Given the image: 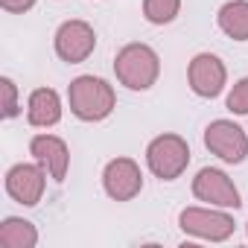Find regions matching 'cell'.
I'll return each mask as SVG.
<instances>
[{"mask_svg": "<svg viewBox=\"0 0 248 248\" xmlns=\"http://www.w3.org/2000/svg\"><path fill=\"white\" fill-rule=\"evenodd\" d=\"M67 99H70V111L85 123L105 120L117 105L114 88L99 76H76L67 88Z\"/></svg>", "mask_w": 248, "mask_h": 248, "instance_id": "6da1fadb", "label": "cell"}, {"mask_svg": "<svg viewBox=\"0 0 248 248\" xmlns=\"http://www.w3.org/2000/svg\"><path fill=\"white\" fill-rule=\"evenodd\" d=\"M114 73L120 85H126L132 91H146L155 85L161 73V59L149 44H126L114 59Z\"/></svg>", "mask_w": 248, "mask_h": 248, "instance_id": "7a4b0ae2", "label": "cell"}, {"mask_svg": "<svg viewBox=\"0 0 248 248\" xmlns=\"http://www.w3.org/2000/svg\"><path fill=\"white\" fill-rule=\"evenodd\" d=\"M146 164L161 181H175L190 164V146L178 135H161L149 143Z\"/></svg>", "mask_w": 248, "mask_h": 248, "instance_id": "3957f363", "label": "cell"}, {"mask_svg": "<svg viewBox=\"0 0 248 248\" xmlns=\"http://www.w3.org/2000/svg\"><path fill=\"white\" fill-rule=\"evenodd\" d=\"M204 146L225 164H242L248 158V135L231 120H213L204 129Z\"/></svg>", "mask_w": 248, "mask_h": 248, "instance_id": "277c9868", "label": "cell"}, {"mask_svg": "<svg viewBox=\"0 0 248 248\" xmlns=\"http://www.w3.org/2000/svg\"><path fill=\"white\" fill-rule=\"evenodd\" d=\"M178 225L184 233L199 236V239H210V242H222L233 233V219L228 213L219 210H207V207H187L178 216Z\"/></svg>", "mask_w": 248, "mask_h": 248, "instance_id": "5b68a950", "label": "cell"}, {"mask_svg": "<svg viewBox=\"0 0 248 248\" xmlns=\"http://www.w3.org/2000/svg\"><path fill=\"white\" fill-rule=\"evenodd\" d=\"M93 47H96V32L85 21H64L56 30V53L67 64L85 62L93 53Z\"/></svg>", "mask_w": 248, "mask_h": 248, "instance_id": "8992f818", "label": "cell"}, {"mask_svg": "<svg viewBox=\"0 0 248 248\" xmlns=\"http://www.w3.org/2000/svg\"><path fill=\"white\" fill-rule=\"evenodd\" d=\"M193 196L199 202H207V204H216V207H239V190L236 184L222 172V170H213V167H204L196 172L193 178Z\"/></svg>", "mask_w": 248, "mask_h": 248, "instance_id": "52a82bcc", "label": "cell"}, {"mask_svg": "<svg viewBox=\"0 0 248 248\" xmlns=\"http://www.w3.org/2000/svg\"><path fill=\"white\" fill-rule=\"evenodd\" d=\"M102 187L114 202H132L143 190V172L132 158H114L102 172Z\"/></svg>", "mask_w": 248, "mask_h": 248, "instance_id": "ba28073f", "label": "cell"}, {"mask_svg": "<svg viewBox=\"0 0 248 248\" xmlns=\"http://www.w3.org/2000/svg\"><path fill=\"white\" fill-rule=\"evenodd\" d=\"M187 79H190L193 93H199V96H204V99H213V96L222 93L225 79H228V70H225V64H222L219 56H213V53H199V56L190 62Z\"/></svg>", "mask_w": 248, "mask_h": 248, "instance_id": "9c48e42d", "label": "cell"}, {"mask_svg": "<svg viewBox=\"0 0 248 248\" xmlns=\"http://www.w3.org/2000/svg\"><path fill=\"white\" fill-rule=\"evenodd\" d=\"M6 193L27 207H35L44 196V167L41 164H15L6 172Z\"/></svg>", "mask_w": 248, "mask_h": 248, "instance_id": "30bf717a", "label": "cell"}, {"mask_svg": "<svg viewBox=\"0 0 248 248\" xmlns=\"http://www.w3.org/2000/svg\"><path fill=\"white\" fill-rule=\"evenodd\" d=\"M30 152H32V158L50 172V178L64 181L67 164H70V152H67V143H64L62 138H56V135H38V138H32Z\"/></svg>", "mask_w": 248, "mask_h": 248, "instance_id": "8fae6325", "label": "cell"}, {"mask_svg": "<svg viewBox=\"0 0 248 248\" xmlns=\"http://www.w3.org/2000/svg\"><path fill=\"white\" fill-rule=\"evenodd\" d=\"M27 120L30 126H38V129H50L62 120V99L53 88H38L32 91L30 96V105H27Z\"/></svg>", "mask_w": 248, "mask_h": 248, "instance_id": "7c38bea8", "label": "cell"}, {"mask_svg": "<svg viewBox=\"0 0 248 248\" xmlns=\"http://www.w3.org/2000/svg\"><path fill=\"white\" fill-rule=\"evenodd\" d=\"M219 30L233 41H248V0H231L219 9Z\"/></svg>", "mask_w": 248, "mask_h": 248, "instance_id": "4fadbf2b", "label": "cell"}, {"mask_svg": "<svg viewBox=\"0 0 248 248\" xmlns=\"http://www.w3.org/2000/svg\"><path fill=\"white\" fill-rule=\"evenodd\" d=\"M38 242V231L32 222L21 216H9L0 222V245L3 248H32Z\"/></svg>", "mask_w": 248, "mask_h": 248, "instance_id": "5bb4252c", "label": "cell"}, {"mask_svg": "<svg viewBox=\"0 0 248 248\" xmlns=\"http://www.w3.org/2000/svg\"><path fill=\"white\" fill-rule=\"evenodd\" d=\"M181 9V0H143V15L149 24H170Z\"/></svg>", "mask_w": 248, "mask_h": 248, "instance_id": "9a60e30c", "label": "cell"}, {"mask_svg": "<svg viewBox=\"0 0 248 248\" xmlns=\"http://www.w3.org/2000/svg\"><path fill=\"white\" fill-rule=\"evenodd\" d=\"M228 111H233V114H248V76L239 79V82L231 88V93H228Z\"/></svg>", "mask_w": 248, "mask_h": 248, "instance_id": "2e32d148", "label": "cell"}, {"mask_svg": "<svg viewBox=\"0 0 248 248\" xmlns=\"http://www.w3.org/2000/svg\"><path fill=\"white\" fill-rule=\"evenodd\" d=\"M0 91H3V117H18V88L9 76L0 79Z\"/></svg>", "mask_w": 248, "mask_h": 248, "instance_id": "e0dca14e", "label": "cell"}, {"mask_svg": "<svg viewBox=\"0 0 248 248\" xmlns=\"http://www.w3.org/2000/svg\"><path fill=\"white\" fill-rule=\"evenodd\" d=\"M0 6H3L6 12L21 15V12H27V9H32V6H35V0H0Z\"/></svg>", "mask_w": 248, "mask_h": 248, "instance_id": "ac0fdd59", "label": "cell"}]
</instances>
